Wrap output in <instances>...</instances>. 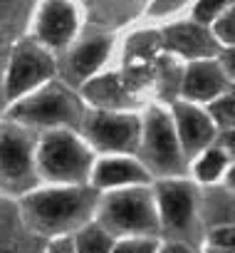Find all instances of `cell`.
<instances>
[{
    "label": "cell",
    "mask_w": 235,
    "mask_h": 253,
    "mask_svg": "<svg viewBox=\"0 0 235 253\" xmlns=\"http://www.w3.org/2000/svg\"><path fill=\"white\" fill-rule=\"evenodd\" d=\"M215 35L223 42H233L235 45V8L230 13H225L218 23H215Z\"/></svg>",
    "instance_id": "ffe728a7"
},
{
    "label": "cell",
    "mask_w": 235,
    "mask_h": 253,
    "mask_svg": "<svg viewBox=\"0 0 235 253\" xmlns=\"http://www.w3.org/2000/svg\"><path fill=\"white\" fill-rule=\"evenodd\" d=\"M223 87H225V77L220 67L213 62H196L186 72L183 92L191 99H213L215 94L223 92Z\"/></svg>",
    "instance_id": "4fadbf2b"
},
{
    "label": "cell",
    "mask_w": 235,
    "mask_h": 253,
    "mask_svg": "<svg viewBox=\"0 0 235 253\" xmlns=\"http://www.w3.org/2000/svg\"><path fill=\"white\" fill-rule=\"evenodd\" d=\"M13 117L25 122V124H37V126L77 124L79 122V104L65 87L50 84L40 94L28 97L20 104H15Z\"/></svg>",
    "instance_id": "277c9868"
},
{
    "label": "cell",
    "mask_w": 235,
    "mask_h": 253,
    "mask_svg": "<svg viewBox=\"0 0 235 253\" xmlns=\"http://www.w3.org/2000/svg\"><path fill=\"white\" fill-rule=\"evenodd\" d=\"M146 171L129 159H106L97 167L94 181L97 186H124V184H141L146 181Z\"/></svg>",
    "instance_id": "5bb4252c"
},
{
    "label": "cell",
    "mask_w": 235,
    "mask_h": 253,
    "mask_svg": "<svg viewBox=\"0 0 235 253\" xmlns=\"http://www.w3.org/2000/svg\"><path fill=\"white\" fill-rule=\"evenodd\" d=\"M166 45L186 57H210L218 52L215 40L198 25H173L166 30Z\"/></svg>",
    "instance_id": "7c38bea8"
},
{
    "label": "cell",
    "mask_w": 235,
    "mask_h": 253,
    "mask_svg": "<svg viewBox=\"0 0 235 253\" xmlns=\"http://www.w3.org/2000/svg\"><path fill=\"white\" fill-rule=\"evenodd\" d=\"M225 147L235 154V132H228V134H225Z\"/></svg>",
    "instance_id": "484cf974"
},
{
    "label": "cell",
    "mask_w": 235,
    "mask_h": 253,
    "mask_svg": "<svg viewBox=\"0 0 235 253\" xmlns=\"http://www.w3.org/2000/svg\"><path fill=\"white\" fill-rule=\"evenodd\" d=\"M74 28H77V15L67 0H50L37 20V35L50 47H62L65 42H69Z\"/></svg>",
    "instance_id": "9c48e42d"
},
{
    "label": "cell",
    "mask_w": 235,
    "mask_h": 253,
    "mask_svg": "<svg viewBox=\"0 0 235 253\" xmlns=\"http://www.w3.org/2000/svg\"><path fill=\"white\" fill-rule=\"evenodd\" d=\"M223 65H225L228 75H230V77H235V47H233V50H228V52L223 55Z\"/></svg>",
    "instance_id": "d4e9b609"
},
{
    "label": "cell",
    "mask_w": 235,
    "mask_h": 253,
    "mask_svg": "<svg viewBox=\"0 0 235 253\" xmlns=\"http://www.w3.org/2000/svg\"><path fill=\"white\" fill-rule=\"evenodd\" d=\"M164 253H188V251H186L183 246H168V248H166Z\"/></svg>",
    "instance_id": "4316f807"
},
{
    "label": "cell",
    "mask_w": 235,
    "mask_h": 253,
    "mask_svg": "<svg viewBox=\"0 0 235 253\" xmlns=\"http://www.w3.org/2000/svg\"><path fill=\"white\" fill-rule=\"evenodd\" d=\"M176 124H178V137L188 154H196L213 139V122L196 107L178 104L176 107Z\"/></svg>",
    "instance_id": "30bf717a"
},
{
    "label": "cell",
    "mask_w": 235,
    "mask_h": 253,
    "mask_svg": "<svg viewBox=\"0 0 235 253\" xmlns=\"http://www.w3.org/2000/svg\"><path fill=\"white\" fill-rule=\"evenodd\" d=\"M47 253H74V243H72L69 238H60V241H55V243L50 246Z\"/></svg>",
    "instance_id": "cb8c5ba5"
},
{
    "label": "cell",
    "mask_w": 235,
    "mask_h": 253,
    "mask_svg": "<svg viewBox=\"0 0 235 253\" xmlns=\"http://www.w3.org/2000/svg\"><path fill=\"white\" fill-rule=\"evenodd\" d=\"M74 253H111V238L101 226H87L74 238Z\"/></svg>",
    "instance_id": "2e32d148"
},
{
    "label": "cell",
    "mask_w": 235,
    "mask_h": 253,
    "mask_svg": "<svg viewBox=\"0 0 235 253\" xmlns=\"http://www.w3.org/2000/svg\"><path fill=\"white\" fill-rule=\"evenodd\" d=\"M159 204L164 221L171 228H186L193 216V191L188 184H164L159 189Z\"/></svg>",
    "instance_id": "8fae6325"
},
{
    "label": "cell",
    "mask_w": 235,
    "mask_h": 253,
    "mask_svg": "<svg viewBox=\"0 0 235 253\" xmlns=\"http://www.w3.org/2000/svg\"><path fill=\"white\" fill-rule=\"evenodd\" d=\"M99 226L114 233H149L156 228L151 196L141 189L119 191L104 199Z\"/></svg>",
    "instance_id": "7a4b0ae2"
},
{
    "label": "cell",
    "mask_w": 235,
    "mask_h": 253,
    "mask_svg": "<svg viewBox=\"0 0 235 253\" xmlns=\"http://www.w3.org/2000/svg\"><path fill=\"white\" fill-rule=\"evenodd\" d=\"M210 112H213V117L220 124H235V92L223 97V99H218Z\"/></svg>",
    "instance_id": "ac0fdd59"
},
{
    "label": "cell",
    "mask_w": 235,
    "mask_h": 253,
    "mask_svg": "<svg viewBox=\"0 0 235 253\" xmlns=\"http://www.w3.org/2000/svg\"><path fill=\"white\" fill-rule=\"evenodd\" d=\"M106 52H109V38H89V40H84L77 50H74V55H72V70H74V75L77 77H89V75H94V70L104 62V57H106Z\"/></svg>",
    "instance_id": "9a60e30c"
},
{
    "label": "cell",
    "mask_w": 235,
    "mask_h": 253,
    "mask_svg": "<svg viewBox=\"0 0 235 253\" xmlns=\"http://www.w3.org/2000/svg\"><path fill=\"white\" fill-rule=\"evenodd\" d=\"M228 0H201L198 8H196V20L198 23H210L223 8H225Z\"/></svg>",
    "instance_id": "d6986e66"
},
{
    "label": "cell",
    "mask_w": 235,
    "mask_h": 253,
    "mask_svg": "<svg viewBox=\"0 0 235 253\" xmlns=\"http://www.w3.org/2000/svg\"><path fill=\"white\" fill-rule=\"evenodd\" d=\"M225 218H228V221H235V206H230V209H228Z\"/></svg>",
    "instance_id": "83f0119b"
},
{
    "label": "cell",
    "mask_w": 235,
    "mask_h": 253,
    "mask_svg": "<svg viewBox=\"0 0 235 253\" xmlns=\"http://www.w3.org/2000/svg\"><path fill=\"white\" fill-rule=\"evenodd\" d=\"M89 152L67 132H52L40 147V169L55 181L79 184L89 176Z\"/></svg>",
    "instance_id": "3957f363"
},
{
    "label": "cell",
    "mask_w": 235,
    "mask_h": 253,
    "mask_svg": "<svg viewBox=\"0 0 235 253\" xmlns=\"http://www.w3.org/2000/svg\"><path fill=\"white\" fill-rule=\"evenodd\" d=\"M94 194L87 189H60V191H42L25 199V213L35 228L42 233H60L79 226L92 206Z\"/></svg>",
    "instance_id": "6da1fadb"
},
{
    "label": "cell",
    "mask_w": 235,
    "mask_h": 253,
    "mask_svg": "<svg viewBox=\"0 0 235 253\" xmlns=\"http://www.w3.org/2000/svg\"><path fill=\"white\" fill-rule=\"evenodd\" d=\"M0 253H3V251H0Z\"/></svg>",
    "instance_id": "4dcf8cb0"
},
{
    "label": "cell",
    "mask_w": 235,
    "mask_h": 253,
    "mask_svg": "<svg viewBox=\"0 0 235 253\" xmlns=\"http://www.w3.org/2000/svg\"><path fill=\"white\" fill-rule=\"evenodd\" d=\"M33 171V149L30 137L15 126L0 129V184L20 189L30 181Z\"/></svg>",
    "instance_id": "8992f818"
},
{
    "label": "cell",
    "mask_w": 235,
    "mask_h": 253,
    "mask_svg": "<svg viewBox=\"0 0 235 253\" xmlns=\"http://www.w3.org/2000/svg\"><path fill=\"white\" fill-rule=\"evenodd\" d=\"M223 167H225V154L218 152V149H210V152L198 162V179L213 181V179H218V174L223 171Z\"/></svg>",
    "instance_id": "e0dca14e"
},
{
    "label": "cell",
    "mask_w": 235,
    "mask_h": 253,
    "mask_svg": "<svg viewBox=\"0 0 235 253\" xmlns=\"http://www.w3.org/2000/svg\"><path fill=\"white\" fill-rule=\"evenodd\" d=\"M183 3H188V0H154L151 15H166V13H173V10H178Z\"/></svg>",
    "instance_id": "603a6c76"
},
{
    "label": "cell",
    "mask_w": 235,
    "mask_h": 253,
    "mask_svg": "<svg viewBox=\"0 0 235 253\" xmlns=\"http://www.w3.org/2000/svg\"><path fill=\"white\" fill-rule=\"evenodd\" d=\"M114 253H154L151 241H127L122 246H116Z\"/></svg>",
    "instance_id": "44dd1931"
},
{
    "label": "cell",
    "mask_w": 235,
    "mask_h": 253,
    "mask_svg": "<svg viewBox=\"0 0 235 253\" xmlns=\"http://www.w3.org/2000/svg\"><path fill=\"white\" fill-rule=\"evenodd\" d=\"M228 184H230V186L235 189V167H233V171L228 174Z\"/></svg>",
    "instance_id": "f1b7e54d"
},
{
    "label": "cell",
    "mask_w": 235,
    "mask_h": 253,
    "mask_svg": "<svg viewBox=\"0 0 235 253\" xmlns=\"http://www.w3.org/2000/svg\"><path fill=\"white\" fill-rule=\"evenodd\" d=\"M144 154L146 162L161 174H176L183 167L173 124L161 109H151L144 126Z\"/></svg>",
    "instance_id": "5b68a950"
},
{
    "label": "cell",
    "mask_w": 235,
    "mask_h": 253,
    "mask_svg": "<svg viewBox=\"0 0 235 253\" xmlns=\"http://www.w3.org/2000/svg\"><path fill=\"white\" fill-rule=\"evenodd\" d=\"M50 75H52L50 55L30 42H23L15 50L10 70H8V94L18 97V94L28 92L30 87L40 84L42 80H47Z\"/></svg>",
    "instance_id": "ba28073f"
},
{
    "label": "cell",
    "mask_w": 235,
    "mask_h": 253,
    "mask_svg": "<svg viewBox=\"0 0 235 253\" xmlns=\"http://www.w3.org/2000/svg\"><path fill=\"white\" fill-rule=\"evenodd\" d=\"M5 5H8V0H0V15L5 13Z\"/></svg>",
    "instance_id": "f546056e"
},
{
    "label": "cell",
    "mask_w": 235,
    "mask_h": 253,
    "mask_svg": "<svg viewBox=\"0 0 235 253\" xmlns=\"http://www.w3.org/2000/svg\"><path fill=\"white\" fill-rule=\"evenodd\" d=\"M213 243L220 246V248H225V251H230V253H235V231H233V228L215 231V233H213Z\"/></svg>",
    "instance_id": "7402d4cb"
},
{
    "label": "cell",
    "mask_w": 235,
    "mask_h": 253,
    "mask_svg": "<svg viewBox=\"0 0 235 253\" xmlns=\"http://www.w3.org/2000/svg\"><path fill=\"white\" fill-rule=\"evenodd\" d=\"M87 134L99 149L127 152L139 139V119L127 114H94L87 119Z\"/></svg>",
    "instance_id": "52a82bcc"
}]
</instances>
